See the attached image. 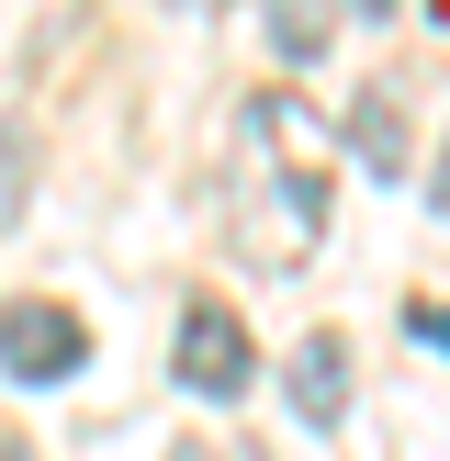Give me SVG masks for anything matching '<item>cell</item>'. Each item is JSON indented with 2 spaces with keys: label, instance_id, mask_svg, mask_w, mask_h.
<instances>
[{
  "label": "cell",
  "instance_id": "obj_1",
  "mask_svg": "<svg viewBox=\"0 0 450 461\" xmlns=\"http://www.w3.org/2000/svg\"><path fill=\"white\" fill-rule=\"evenodd\" d=\"M248 192H237V248L270 270V282H292V270L315 259V237H327V135H315V113L292 102V90H248Z\"/></svg>",
  "mask_w": 450,
  "mask_h": 461
},
{
  "label": "cell",
  "instance_id": "obj_2",
  "mask_svg": "<svg viewBox=\"0 0 450 461\" xmlns=\"http://www.w3.org/2000/svg\"><path fill=\"white\" fill-rule=\"evenodd\" d=\"M180 394H202V405H237L248 383H259V349H248V315H225L214 293H202L192 315H180Z\"/></svg>",
  "mask_w": 450,
  "mask_h": 461
},
{
  "label": "cell",
  "instance_id": "obj_3",
  "mask_svg": "<svg viewBox=\"0 0 450 461\" xmlns=\"http://www.w3.org/2000/svg\"><path fill=\"white\" fill-rule=\"evenodd\" d=\"M90 360V327L68 304H0V372L12 383H68Z\"/></svg>",
  "mask_w": 450,
  "mask_h": 461
},
{
  "label": "cell",
  "instance_id": "obj_4",
  "mask_svg": "<svg viewBox=\"0 0 450 461\" xmlns=\"http://www.w3.org/2000/svg\"><path fill=\"white\" fill-rule=\"evenodd\" d=\"M292 417H304V428H338V417H349V338H327V327H315L304 338V349H292Z\"/></svg>",
  "mask_w": 450,
  "mask_h": 461
},
{
  "label": "cell",
  "instance_id": "obj_5",
  "mask_svg": "<svg viewBox=\"0 0 450 461\" xmlns=\"http://www.w3.org/2000/svg\"><path fill=\"white\" fill-rule=\"evenodd\" d=\"M349 147L372 158L382 180H405V158H417V124H405V79H372V90H360V113H349Z\"/></svg>",
  "mask_w": 450,
  "mask_h": 461
},
{
  "label": "cell",
  "instance_id": "obj_6",
  "mask_svg": "<svg viewBox=\"0 0 450 461\" xmlns=\"http://www.w3.org/2000/svg\"><path fill=\"white\" fill-rule=\"evenodd\" d=\"M270 45H282L292 68L327 57V45H338V0H270Z\"/></svg>",
  "mask_w": 450,
  "mask_h": 461
},
{
  "label": "cell",
  "instance_id": "obj_7",
  "mask_svg": "<svg viewBox=\"0 0 450 461\" xmlns=\"http://www.w3.org/2000/svg\"><path fill=\"white\" fill-rule=\"evenodd\" d=\"M22 203H34V135H22L12 113H0V237L22 225Z\"/></svg>",
  "mask_w": 450,
  "mask_h": 461
},
{
  "label": "cell",
  "instance_id": "obj_8",
  "mask_svg": "<svg viewBox=\"0 0 450 461\" xmlns=\"http://www.w3.org/2000/svg\"><path fill=\"white\" fill-rule=\"evenodd\" d=\"M405 327H417L428 349H450V304H405Z\"/></svg>",
  "mask_w": 450,
  "mask_h": 461
},
{
  "label": "cell",
  "instance_id": "obj_9",
  "mask_svg": "<svg viewBox=\"0 0 450 461\" xmlns=\"http://www.w3.org/2000/svg\"><path fill=\"white\" fill-rule=\"evenodd\" d=\"M428 203H439V214H450V158H439V180H428Z\"/></svg>",
  "mask_w": 450,
  "mask_h": 461
},
{
  "label": "cell",
  "instance_id": "obj_10",
  "mask_svg": "<svg viewBox=\"0 0 450 461\" xmlns=\"http://www.w3.org/2000/svg\"><path fill=\"white\" fill-rule=\"evenodd\" d=\"M0 461H34V450H22V439H0Z\"/></svg>",
  "mask_w": 450,
  "mask_h": 461
},
{
  "label": "cell",
  "instance_id": "obj_11",
  "mask_svg": "<svg viewBox=\"0 0 450 461\" xmlns=\"http://www.w3.org/2000/svg\"><path fill=\"white\" fill-rule=\"evenodd\" d=\"M349 12H394V0H349Z\"/></svg>",
  "mask_w": 450,
  "mask_h": 461
},
{
  "label": "cell",
  "instance_id": "obj_12",
  "mask_svg": "<svg viewBox=\"0 0 450 461\" xmlns=\"http://www.w3.org/2000/svg\"><path fill=\"white\" fill-rule=\"evenodd\" d=\"M180 12H214V0H180Z\"/></svg>",
  "mask_w": 450,
  "mask_h": 461
}]
</instances>
